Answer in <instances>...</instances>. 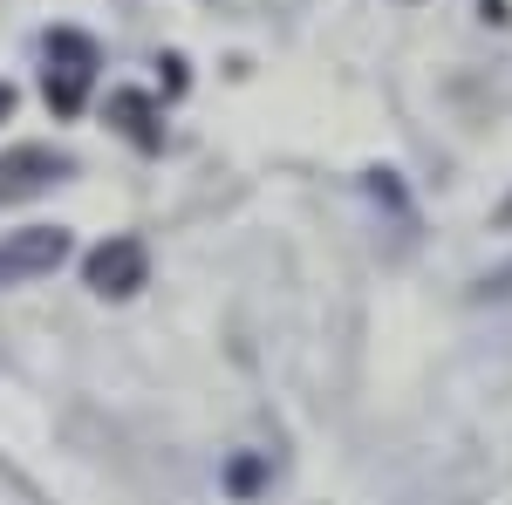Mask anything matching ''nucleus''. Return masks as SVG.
<instances>
[{"label":"nucleus","instance_id":"1","mask_svg":"<svg viewBox=\"0 0 512 505\" xmlns=\"http://www.w3.org/2000/svg\"><path fill=\"white\" fill-rule=\"evenodd\" d=\"M144 273H151V253H144L137 239H103L96 253H82V280H89V294H103V301L137 294Z\"/></svg>","mask_w":512,"mask_h":505},{"label":"nucleus","instance_id":"2","mask_svg":"<svg viewBox=\"0 0 512 505\" xmlns=\"http://www.w3.org/2000/svg\"><path fill=\"white\" fill-rule=\"evenodd\" d=\"M69 260V226H21L0 239V280H35Z\"/></svg>","mask_w":512,"mask_h":505},{"label":"nucleus","instance_id":"3","mask_svg":"<svg viewBox=\"0 0 512 505\" xmlns=\"http://www.w3.org/2000/svg\"><path fill=\"white\" fill-rule=\"evenodd\" d=\"M69 171H76V157L55 151V144H14V151H0V198L41 192V185H55Z\"/></svg>","mask_w":512,"mask_h":505},{"label":"nucleus","instance_id":"4","mask_svg":"<svg viewBox=\"0 0 512 505\" xmlns=\"http://www.w3.org/2000/svg\"><path fill=\"white\" fill-rule=\"evenodd\" d=\"M110 123H123V137H137V144H158V110L137 89H117L110 96Z\"/></svg>","mask_w":512,"mask_h":505},{"label":"nucleus","instance_id":"5","mask_svg":"<svg viewBox=\"0 0 512 505\" xmlns=\"http://www.w3.org/2000/svg\"><path fill=\"white\" fill-rule=\"evenodd\" d=\"M82 96H89V69H62V62H48V110H55V117H76Z\"/></svg>","mask_w":512,"mask_h":505},{"label":"nucleus","instance_id":"6","mask_svg":"<svg viewBox=\"0 0 512 505\" xmlns=\"http://www.w3.org/2000/svg\"><path fill=\"white\" fill-rule=\"evenodd\" d=\"M48 62H62V69H89V76H96V41L76 35V28H55V35H48Z\"/></svg>","mask_w":512,"mask_h":505},{"label":"nucleus","instance_id":"7","mask_svg":"<svg viewBox=\"0 0 512 505\" xmlns=\"http://www.w3.org/2000/svg\"><path fill=\"white\" fill-rule=\"evenodd\" d=\"M485 294H512V267H499V273H485Z\"/></svg>","mask_w":512,"mask_h":505},{"label":"nucleus","instance_id":"8","mask_svg":"<svg viewBox=\"0 0 512 505\" xmlns=\"http://www.w3.org/2000/svg\"><path fill=\"white\" fill-rule=\"evenodd\" d=\"M7 110H14V89H7V82H0V123H7Z\"/></svg>","mask_w":512,"mask_h":505},{"label":"nucleus","instance_id":"9","mask_svg":"<svg viewBox=\"0 0 512 505\" xmlns=\"http://www.w3.org/2000/svg\"><path fill=\"white\" fill-rule=\"evenodd\" d=\"M506 219H512V198H506Z\"/></svg>","mask_w":512,"mask_h":505}]
</instances>
